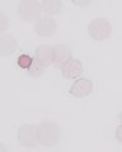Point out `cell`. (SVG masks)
Returning <instances> with one entry per match:
<instances>
[{
  "label": "cell",
  "mask_w": 122,
  "mask_h": 152,
  "mask_svg": "<svg viewBox=\"0 0 122 152\" xmlns=\"http://www.w3.org/2000/svg\"><path fill=\"white\" fill-rule=\"evenodd\" d=\"M40 143L45 147H54L59 143L61 129L59 124L54 122H43L38 126Z\"/></svg>",
  "instance_id": "cell-1"
},
{
  "label": "cell",
  "mask_w": 122,
  "mask_h": 152,
  "mask_svg": "<svg viewBox=\"0 0 122 152\" xmlns=\"http://www.w3.org/2000/svg\"><path fill=\"white\" fill-rule=\"evenodd\" d=\"M18 17L23 22H35L38 20L42 15V5L38 0H21L17 9Z\"/></svg>",
  "instance_id": "cell-2"
},
{
  "label": "cell",
  "mask_w": 122,
  "mask_h": 152,
  "mask_svg": "<svg viewBox=\"0 0 122 152\" xmlns=\"http://www.w3.org/2000/svg\"><path fill=\"white\" fill-rule=\"evenodd\" d=\"M18 142L22 147L26 148H35L40 145V136H38V126L35 124H23L19 127L17 133Z\"/></svg>",
  "instance_id": "cell-3"
},
{
  "label": "cell",
  "mask_w": 122,
  "mask_h": 152,
  "mask_svg": "<svg viewBox=\"0 0 122 152\" xmlns=\"http://www.w3.org/2000/svg\"><path fill=\"white\" fill-rule=\"evenodd\" d=\"M88 33L97 42L106 41L112 34V26L106 18H96L89 23Z\"/></svg>",
  "instance_id": "cell-4"
},
{
  "label": "cell",
  "mask_w": 122,
  "mask_h": 152,
  "mask_svg": "<svg viewBox=\"0 0 122 152\" xmlns=\"http://www.w3.org/2000/svg\"><path fill=\"white\" fill-rule=\"evenodd\" d=\"M57 31V23L51 17H41L35 23V32L40 37H50Z\"/></svg>",
  "instance_id": "cell-5"
},
{
  "label": "cell",
  "mask_w": 122,
  "mask_h": 152,
  "mask_svg": "<svg viewBox=\"0 0 122 152\" xmlns=\"http://www.w3.org/2000/svg\"><path fill=\"white\" fill-rule=\"evenodd\" d=\"M92 91H93V81L85 77L78 79L69 90L70 95H73L74 98H85L88 95H90Z\"/></svg>",
  "instance_id": "cell-6"
},
{
  "label": "cell",
  "mask_w": 122,
  "mask_h": 152,
  "mask_svg": "<svg viewBox=\"0 0 122 152\" xmlns=\"http://www.w3.org/2000/svg\"><path fill=\"white\" fill-rule=\"evenodd\" d=\"M83 64L76 58H70L62 67H61V72L65 79L73 80L78 79L79 76H82L83 74Z\"/></svg>",
  "instance_id": "cell-7"
},
{
  "label": "cell",
  "mask_w": 122,
  "mask_h": 152,
  "mask_svg": "<svg viewBox=\"0 0 122 152\" xmlns=\"http://www.w3.org/2000/svg\"><path fill=\"white\" fill-rule=\"evenodd\" d=\"M35 58L41 62L45 67L54 64V47L49 45H41L36 48Z\"/></svg>",
  "instance_id": "cell-8"
},
{
  "label": "cell",
  "mask_w": 122,
  "mask_h": 152,
  "mask_svg": "<svg viewBox=\"0 0 122 152\" xmlns=\"http://www.w3.org/2000/svg\"><path fill=\"white\" fill-rule=\"evenodd\" d=\"M71 58V51L68 46L57 45L54 47V66L61 69L62 66Z\"/></svg>",
  "instance_id": "cell-9"
},
{
  "label": "cell",
  "mask_w": 122,
  "mask_h": 152,
  "mask_svg": "<svg viewBox=\"0 0 122 152\" xmlns=\"http://www.w3.org/2000/svg\"><path fill=\"white\" fill-rule=\"evenodd\" d=\"M18 48L17 41L12 34H1L0 36V56L8 57L15 53Z\"/></svg>",
  "instance_id": "cell-10"
},
{
  "label": "cell",
  "mask_w": 122,
  "mask_h": 152,
  "mask_svg": "<svg viewBox=\"0 0 122 152\" xmlns=\"http://www.w3.org/2000/svg\"><path fill=\"white\" fill-rule=\"evenodd\" d=\"M42 12L47 15H57L62 9V1L61 0H42Z\"/></svg>",
  "instance_id": "cell-11"
},
{
  "label": "cell",
  "mask_w": 122,
  "mask_h": 152,
  "mask_svg": "<svg viewBox=\"0 0 122 152\" xmlns=\"http://www.w3.org/2000/svg\"><path fill=\"white\" fill-rule=\"evenodd\" d=\"M27 72L29 76H32V77H40V76H42V74L45 72V66L35 58L33 64H32L31 67L27 70Z\"/></svg>",
  "instance_id": "cell-12"
},
{
  "label": "cell",
  "mask_w": 122,
  "mask_h": 152,
  "mask_svg": "<svg viewBox=\"0 0 122 152\" xmlns=\"http://www.w3.org/2000/svg\"><path fill=\"white\" fill-rule=\"evenodd\" d=\"M33 61H35V58H32L29 55H21L17 60V64L21 69L28 70L32 66V64H33Z\"/></svg>",
  "instance_id": "cell-13"
},
{
  "label": "cell",
  "mask_w": 122,
  "mask_h": 152,
  "mask_svg": "<svg viewBox=\"0 0 122 152\" xmlns=\"http://www.w3.org/2000/svg\"><path fill=\"white\" fill-rule=\"evenodd\" d=\"M9 28V19L3 12H0V34Z\"/></svg>",
  "instance_id": "cell-14"
},
{
  "label": "cell",
  "mask_w": 122,
  "mask_h": 152,
  "mask_svg": "<svg viewBox=\"0 0 122 152\" xmlns=\"http://www.w3.org/2000/svg\"><path fill=\"white\" fill-rule=\"evenodd\" d=\"M74 5H76V7H80V8H83V7H88L89 4H90L93 0H70Z\"/></svg>",
  "instance_id": "cell-15"
},
{
  "label": "cell",
  "mask_w": 122,
  "mask_h": 152,
  "mask_svg": "<svg viewBox=\"0 0 122 152\" xmlns=\"http://www.w3.org/2000/svg\"><path fill=\"white\" fill-rule=\"evenodd\" d=\"M116 140L118 141L120 143H122V124H120L116 129Z\"/></svg>",
  "instance_id": "cell-16"
},
{
  "label": "cell",
  "mask_w": 122,
  "mask_h": 152,
  "mask_svg": "<svg viewBox=\"0 0 122 152\" xmlns=\"http://www.w3.org/2000/svg\"><path fill=\"white\" fill-rule=\"evenodd\" d=\"M0 152H8L7 146L4 145V143H1V142H0Z\"/></svg>",
  "instance_id": "cell-17"
},
{
  "label": "cell",
  "mask_w": 122,
  "mask_h": 152,
  "mask_svg": "<svg viewBox=\"0 0 122 152\" xmlns=\"http://www.w3.org/2000/svg\"><path fill=\"white\" fill-rule=\"evenodd\" d=\"M118 118H120V121H121V124H122V110H121V113H120V117H118Z\"/></svg>",
  "instance_id": "cell-18"
}]
</instances>
